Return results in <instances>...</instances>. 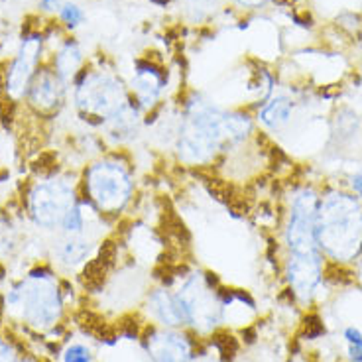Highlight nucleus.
I'll return each mask as SVG.
<instances>
[{"label":"nucleus","mask_w":362,"mask_h":362,"mask_svg":"<svg viewBox=\"0 0 362 362\" xmlns=\"http://www.w3.org/2000/svg\"><path fill=\"white\" fill-rule=\"evenodd\" d=\"M142 112L144 110L140 109L136 105V100L132 99L124 109L118 110L117 115H112L109 120H105L100 127H103V130L107 132L109 138H112L118 144H122V142L132 140L140 132V127H142Z\"/></svg>","instance_id":"nucleus-15"},{"label":"nucleus","mask_w":362,"mask_h":362,"mask_svg":"<svg viewBox=\"0 0 362 362\" xmlns=\"http://www.w3.org/2000/svg\"><path fill=\"white\" fill-rule=\"evenodd\" d=\"M238 6H243V8H258V6H262L266 4L268 0H235Z\"/></svg>","instance_id":"nucleus-24"},{"label":"nucleus","mask_w":362,"mask_h":362,"mask_svg":"<svg viewBox=\"0 0 362 362\" xmlns=\"http://www.w3.org/2000/svg\"><path fill=\"white\" fill-rule=\"evenodd\" d=\"M10 308H18L22 317L36 329H49L62 317V293L57 290L52 274L36 270L26 281H20L6 296Z\"/></svg>","instance_id":"nucleus-4"},{"label":"nucleus","mask_w":362,"mask_h":362,"mask_svg":"<svg viewBox=\"0 0 362 362\" xmlns=\"http://www.w3.org/2000/svg\"><path fill=\"white\" fill-rule=\"evenodd\" d=\"M90 252H93V243L85 235H65L64 240L57 246V258L67 266L87 262Z\"/></svg>","instance_id":"nucleus-18"},{"label":"nucleus","mask_w":362,"mask_h":362,"mask_svg":"<svg viewBox=\"0 0 362 362\" xmlns=\"http://www.w3.org/2000/svg\"><path fill=\"white\" fill-rule=\"evenodd\" d=\"M64 362H93V353L85 344H69L64 351Z\"/></svg>","instance_id":"nucleus-21"},{"label":"nucleus","mask_w":362,"mask_h":362,"mask_svg":"<svg viewBox=\"0 0 362 362\" xmlns=\"http://www.w3.org/2000/svg\"><path fill=\"white\" fill-rule=\"evenodd\" d=\"M132 100L127 85L109 71H81L77 75L75 103L83 117L93 118L99 124L109 120Z\"/></svg>","instance_id":"nucleus-5"},{"label":"nucleus","mask_w":362,"mask_h":362,"mask_svg":"<svg viewBox=\"0 0 362 362\" xmlns=\"http://www.w3.org/2000/svg\"><path fill=\"white\" fill-rule=\"evenodd\" d=\"M146 353L152 362H191L193 343L177 329H152L144 339Z\"/></svg>","instance_id":"nucleus-10"},{"label":"nucleus","mask_w":362,"mask_h":362,"mask_svg":"<svg viewBox=\"0 0 362 362\" xmlns=\"http://www.w3.org/2000/svg\"><path fill=\"white\" fill-rule=\"evenodd\" d=\"M0 362H18L14 351H12L8 346V343H4V341H0Z\"/></svg>","instance_id":"nucleus-23"},{"label":"nucleus","mask_w":362,"mask_h":362,"mask_svg":"<svg viewBox=\"0 0 362 362\" xmlns=\"http://www.w3.org/2000/svg\"><path fill=\"white\" fill-rule=\"evenodd\" d=\"M54 65L55 73H57L65 83L69 81V79H73V77H77L83 65V52L81 47H79V44H77L75 40H67V42L62 45V49L57 52V55H55Z\"/></svg>","instance_id":"nucleus-17"},{"label":"nucleus","mask_w":362,"mask_h":362,"mask_svg":"<svg viewBox=\"0 0 362 362\" xmlns=\"http://www.w3.org/2000/svg\"><path fill=\"white\" fill-rule=\"evenodd\" d=\"M177 296L187 315V327L207 333V331H215L223 321L225 317L223 301L205 276L199 274L187 276L177 290Z\"/></svg>","instance_id":"nucleus-6"},{"label":"nucleus","mask_w":362,"mask_h":362,"mask_svg":"<svg viewBox=\"0 0 362 362\" xmlns=\"http://www.w3.org/2000/svg\"><path fill=\"white\" fill-rule=\"evenodd\" d=\"M165 89V73L152 62L138 59L130 79V95L142 110L154 109Z\"/></svg>","instance_id":"nucleus-12"},{"label":"nucleus","mask_w":362,"mask_h":362,"mask_svg":"<svg viewBox=\"0 0 362 362\" xmlns=\"http://www.w3.org/2000/svg\"><path fill=\"white\" fill-rule=\"evenodd\" d=\"M77 203L75 189L67 180L47 177L37 181L28 193V209L34 223L44 228L62 225L67 211Z\"/></svg>","instance_id":"nucleus-7"},{"label":"nucleus","mask_w":362,"mask_h":362,"mask_svg":"<svg viewBox=\"0 0 362 362\" xmlns=\"http://www.w3.org/2000/svg\"><path fill=\"white\" fill-rule=\"evenodd\" d=\"M89 205V201H77L67 215L62 221V228H64V235L75 236V235H85V228L89 225V213H85V209Z\"/></svg>","instance_id":"nucleus-19"},{"label":"nucleus","mask_w":362,"mask_h":362,"mask_svg":"<svg viewBox=\"0 0 362 362\" xmlns=\"http://www.w3.org/2000/svg\"><path fill=\"white\" fill-rule=\"evenodd\" d=\"M353 189L354 193H356V195L362 199V173H356V175L353 177Z\"/></svg>","instance_id":"nucleus-26"},{"label":"nucleus","mask_w":362,"mask_h":362,"mask_svg":"<svg viewBox=\"0 0 362 362\" xmlns=\"http://www.w3.org/2000/svg\"><path fill=\"white\" fill-rule=\"evenodd\" d=\"M319 201V195L309 187L293 195L290 217L286 225V245L290 248V254L321 252L317 245Z\"/></svg>","instance_id":"nucleus-8"},{"label":"nucleus","mask_w":362,"mask_h":362,"mask_svg":"<svg viewBox=\"0 0 362 362\" xmlns=\"http://www.w3.org/2000/svg\"><path fill=\"white\" fill-rule=\"evenodd\" d=\"M26 95L32 109L37 112H54L64 105L65 81L55 69H37Z\"/></svg>","instance_id":"nucleus-13"},{"label":"nucleus","mask_w":362,"mask_h":362,"mask_svg":"<svg viewBox=\"0 0 362 362\" xmlns=\"http://www.w3.org/2000/svg\"><path fill=\"white\" fill-rule=\"evenodd\" d=\"M85 195L100 217H117L132 201L134 180L127 163L103 158L85 170Z\"/></svg>","instance_id":"nucleus-3"},{"label":"nucleus","mask_w":362,"mask_h":362,"mask_svg":"<svg viewBox=\"0 0 362 362\" xmlns=\"http://www.w3.org/2000/svg\"><path fill=\"white\" fill-rule=\"evenodd\" d=\"M148 311L156 323L165 329L187 327V315L177 291H170L168 288L154 290L148 296Z\"/></svg>","instance_id":"nucleus-14"},{"label":"nucleus","mask_w":362,"mask_h":362,"mask_svg":"<svg viewBox=\"0 0 362 362\" xmlns=\"http://www.w3.org/2000/svg\"><path fill=\"white\" fill-rule=\"evenodd\" d=\"M286 276L291 291L296 298L303 303H308L313 298L317 286L323 276V264H321V252L313 254H290L286 264Z\"/></svg>","instance_id":"nucleus-11"},{"label":"nucleus","mask_w":362,"mask_h":362,"mask_svg":"<svg viewBox=\"0 0 362 362\" xmlns=\"http://www.w3.org/2000/svg\"><path fill=\"white\" fill-rule=\"evenodd\" d=\"M59 18L64 22L67 28H77L79 24H83V20H85V12L79 4H75V2H64L62 4V8H59Z\"/></svg>","instance_id":"nucleus-20"},{"label":"nucleus","mask_w":362,"mask_h":362,"mask_svg":"<svg viewBox=\"0 0 362 362\" xmlns=\"http://www.w3.org/2000/svg\"><path fill=\"white\" fill-rule=\"evenodd\" d=\"M291 115H293V100L286 95H274L260 105L256 118L266 130L276 132L290 122Z\"/></svg>","instance_id":"nucleus-16"},{"label":"nucleus","mask_w":362,"mask_h":362,"mask_svg":"<svg viewBox=\"0 0 362 362\" xmlns=\"http://www.w3.org/2000/svg\"><path fill=\"white\" fill-rule=\"evenodd\" d=\"M42 54V36L40 34H26L22 37L18 55L10 65L6 73V93L12 99L24 97L30 89V83L36 75L37 62Z\"/></svg>","instance_id":"nucleus-9"},{"label":"nucleus","mask_w":362,"mask_h":362,"mask_svg":"<svg viewBox=\"0 0 362 362\" xmlns=\"http://www.w3.org/2000/svg\"><path fill=\"white\" fill-rule=\"evenodd\" d=\"M62 0H42V8L47 10V12H59V8H62Z\"/></svg>","instance_id":"nucleus-25"},{"label":"nucleus","mask_w":362,"mask_h":362,"mask_svg":"<svg viewBox=\"0 0 362 362\" xmlns=\"http://www.w3.org/2000/svg\"><path fill=\"white\" fill-rule=\"evenodd\" d=\"M317 245L333 260H353L362 250V203L358 197L331 191L319 201Z\"/></svg>","instance_id":"nucleus-2"},{"label":"nucleus","mask_w":362,"mask_h":362,"mask_svg":"<svg viewBox=\"0 0 362 362\" xmlns=\"http://www.w3.org/2000/svg\"><path fill=\"white\" fill-rule=\"evenodd\" d=\"M343 337L349 346H362V331L358 329V327H354V325L346 327Z\"/></svg>","instance_id":"nucleus-22"},{"label":"nucleus","mask_w":362,"mask_h":362,"mask_svg":"<svg viewBox=\"0 0 362 362\" xmlns=\"http://www.w3.org/2000/svg\"><path fill=\"white\" fill-rule=\"evenodd\" d=\"M254 122L243 110H226L201 95L185 103L175 134V150L183 163L205 165L221 152L245 144Z\"/></svg>","instance_id":"nucleus-1"}]
</instances>
